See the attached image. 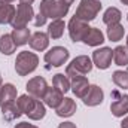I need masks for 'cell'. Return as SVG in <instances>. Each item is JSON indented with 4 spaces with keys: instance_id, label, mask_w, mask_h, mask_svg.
I'll use <instances>...</instances> for the list:
<instances>
[{
    "instance_id": "6da1fadb",
    "label": "cell",
    "mask_w": 128,
    "mask_h": 128,
    "mask_svg": "<svg viewBox=\"0 0 128 128\" xmlns=\"http://www.w3.org/2000/svg\"><path fill=\"white\" fill-rule=\"evenodd\" d=\"M68 9H70V6L64 4L58 0H42L40 4H39V12L46 20L51 18L52 21L54 20H61L63 16H66L68 14Z\"/></svg>"
},
{
    "instance_id": "7a4b0ae2",
    "label": "cell",
    "mask_w": 128,
    "mask_h": 128,
    "mask_svg": "<svg viewBox=\"0 0 128 128\" xmlns=\"http://www.w3.org/2000/svg\"><path fill=\"white\" fill-rule=\"evenodd\" d=\"M39 66V57L34 52L21 51L16 55L15 60V72L18 76H27L28 73H33Z\"/></svg>"
},
{
    "instance_id": "3957f363",
    "label": "cell",
    "mask_w": 128,
    "mask_h": 128,
    "mask_svg": "<svg viewBox=\"0 0 128 128\" xmlns=\"http://www.w3.org/2000/svg\"><path fill=\"white\" fill-rule=\"evenodd\" d=\"M101 10V2L100 0H80L74 16L90 22L92 20H96V16L98 15V12Z\"/></svg>"
},
{
    "instance_id": "277c9868",
    "label": "cell",
    "mask_w": 128,
    "mask_h": 128,
    "mask_svg": "<svg viewBox=\"0 0 128 128\" xmlns=\"http://www.w3.org/2000/svg\"><path fill=\"white\" fill-rule=\"evenodd\" d=\"M92 60L86 55H79L76 57L72 63L67 66L66 68V76L67 78H73V76H78V74H88L91 70H92Z\"/></svg>"
},
{
    "instance_id": "5b68a950",
    "label": "cell",
    "mask_w": 128,
    "mask_h": 128,
    "mask_svg": "<svg viewBox=\"0 0 128 128\" xmlns=\"http://www.w3.org/2000/svg\"><path fill=\"white\" fill-rule=\"evenodd\" d=\"M34 18V10H33L32 4H18L16 10H15V16L12 21V27L14 28H21V27H27V24Z\"/></svg>"
},
{
    "instance_id": "8992f818",
    "label": "cell",
    "mask_w": 128,
    "mask_h": 128,
    "mask_svg": "<svg viewBox=\"0 0 128 128\" xmlns=\"http://www.w3.org/2000/svg\"><path fill=\"white\" fill-rule=\"evenodd\" d=\"M67 28H68L70 39H72L73 42H82L84 37L86 36V33L90 32L91 27L88 26V22H85V21H82V20L73 16V18L68 21Z\"/></svg>"
},
{
    "instance_id": "52a82bcc",
    "label": "cell",
    "mask_w": 128,
    "mask_h": 128,
    "mask_svg": "<svg viewBox=\"0 0 128 128\" xmlns=\"http://www.w3.org/2000/svg\"><path fill=\"white\" fill-rule=\"evenodd\" d=\"M68 57H70V52L64 46H54V48H51L45 54V61L49 66L60 67V66L66 64V61L68 60Z\"/></svg>"
},
{
    "instance_id": "ba28073f",
    "label": "cell",
    "mask_w": 128,
    "mask_h": 128,
    "mask_svg": "<svg viewBox=\"0 0 128 128\" xmlns=\"http://www.w3.org/2000/svg\"><path fill=\"white\" fill-rule=\"evenodd\" d=\"M112 104H110V112L113 116L116 118H122L124 115L128 113V96L127 94H121L119 91H113L112 92Z\"/></svg>"
},
{
    "instance_id": "9c48e42d",
    "label": "cell",
    "mask_w": 128,
    "mask_h": 128,
    "mask_svg": "<svg viewBox=\"0 0 128 128\" xmlns=\"http://www.w3.org/2000/svg\"><path fill=\"white\" fill-rule=\"evenodd\" d=\"M27 94H30L32 97L34 98H37V100H42L45 94H46V91H48V82H46V79L45 78H42V76H36V78H33L30 79L28 82H27Z\"/></svg>"
},
{
    "instance_id": "30bf717a",
    "label": "cell",
    "mask_w": 128,
    "mask_h": 128,
    "mask_svg": "<svg viewBox=\"0 0 128 128\" xmlns=\"http://www.w3.org/2000/svg\"><path fill=\"white\" fill-rule=\"evenodd\" d=\"M112 60H113V51L107 46L96 49L92 52V64H96L100 70L109 68L112 64Z\"/></svg>"
},
{
    "instance_id": "8fae6325",
    "label": "cell",
    "mask_w": 128,
    "mask_h": 128,
    "mask_svg": "<svg viewBox=\"0 0 128 128\" xmlns=\"http://www.w3.org/2000/svg\"><path fill=\"white\" fill-rule=\"evenodd\" d=\"M70 90L73 91V94L78 98H84L90 90V82H88L86 76L78 74V76L70 78Z\"/></svg>"
},
{
    "instance_id": "7c38bea8",
    "label": "cell",
    "mask_w": 128,
    "mask_h": 128,
    "mask_svg": "<svg viewBox=\"0 0 128 128\" xmlns=\"http://www.w3.org/2000/svg\"><path fill=\"white\" fill-rule=\"evenodd\" d=\"M84 100V104L88 106V107H96L98 104L103 103L104 100V92L103 90L98 86V85H90V90L88 92L85 94V97L82 98Z\"/></svg>"
},
{
    "instance_id": "4fadbf2b",
    "label": "cell",
    "mask_w": 128,
    "mask_h": 128,
    "mask_svg": "<svg viewBox=\"0 0 128 128\" xmlns=\"http://www.w3.org/2000/svg\"><path fill=\"white\" fill-rule=\"evenodd\" d=\"M28 45L33 51H45L49 45V36L43 32H36L32 34L30 40H28Z\"/></svg>"
},
{
    "instance_id": "5bb4252c",
    "label": "cell",
    "mask_w": 128,
    "mask_h": 128,
    "mask_svg": "<svg viewBox=\"0 0 128 128\" xmlns=\"http://www.w3.org/2000/svg\"><path fill=\"white\" fill-rule=\"evenodd\" d=\"M63 98H64V94L60 90H57V88L54 86V88H48L46 94H45V97H43L42 100L45 101V106H48V107H51V109H57V107L61 104Z\"/></svg>"
},
{
    "instance_id": "9a60e30c",
    "label": "cell",
    "mask_w": 128,
    "mask_h": 128,
    "mask_svg": "<svg viewBox=\"0 0 128 128\" xmlns=\"http://www.w3.org/2000/svg\"><path fill=\"white\" fill-rule=\"evenodd\" d=\"M76 109H78V107H76L74 100L70 98V97H64L63 101H61V104L55 109V112H57V115H58L60 118H70V116L74 115Z\"/></svg>"
},
{
    "instance_id": "2e32d148",
    "label": "cell",
    "mask_w": 128,
    "mask_h": 128,
    "mask_svg": "<svg viewBox=\"0 0 128 128\" xmlns=\"http://www.w3.org/2000/svg\"><path fill=\"white\" fill-rule=\"evenodd\" d=\"M16 96H18V91H16V88L12 84L2 85V88H0V107L4 106V104H8V103L15 101Z\"/></svg>"
},
{
    "instance_id": "e0dca14e",
    "label": "cell",
    "mask_w": 128,
    "mask_h": 128,
    "mask_svg": "<svg viewBox=\"0 0 128 128\" xmlns=\"http://www.w3.org/2000/svg\"><path fill=\"white\" fill-rule=\"evenodd\" d=\"M85 45L88 46H100L104 43V34L101 33L100 28H96V27H91L90 32L86 33V36L84 37L82 40Z\"/></svg>"
},
{
    "instance_id": "ac0fdd59",
    "label": "cell",
    "mask_w": 128,
    "mask_h": 128,
    "mask_svg": "<svg viewBox=\"0 0 128 128\" xmlns=\"http://www.w3.org/2000/svg\"><path fill=\"white\" fill-rule=\"evenodd\" d=\"M36 101H37V98L32 97L30 94H22V96L18 97V100H16V106L20 107L21 113L28 115V113L33 110V107H34Z\"/></svg>"
},
{
    "instance_id": "d6986e66",
    "label": "cell",
    "mask_w": 128,
    "mask_h": 128,
    "mask_svg": "<svg viewBox=\"0 0 128 128\" xmlns=\"http://www.w3.org/2000/svg\"><path fill=\"white\" fill-rule=\"evenodd\" d=\"M14 42L16 46H22V45H27L30 37H32V33H30V28L27 27H21V28H14V32L10 33Z\"/></svg>"
},
{
    "instance_id": "ffe728a7",
    "label": "cell",
    "mask_w": 128,
    "mask_h": 128,
    "mask_svg": "<svg viewBox=\"0 0 128 128\" xmlns=\"http://www.w3.org/2000/svg\"><path fill=\"white\" fill-rule=\"evenodd\" d=\"M2 115H3V118L6 119V121H15V119H18L22 113H21V110H20V107L16 106V103L15 101H12V103H8V104H4V106H2Z\"/></svg>"
},
{
    "instance_id": "44dd1931",
    "label": "cell",
    "mask_w": 128,
    "mask_h": 128,
    "mask_svg": "<svg viewBox=\"0 0 128 128\" xmlns=\"http://www.w3.org/2000/svg\"><path fill=\"white\" fill-rule=\"evenodd\" d=\"M15 10L16 9L10 3H0V24H12Z\"/></svg>"
},
{
    "instance_id": "7402d4cb",
    "label": "cell",
    "mask_w": 128,
    "mask_h": 128,
    "mask_svg": "<svg viewBox=\"0 0 128 128\" xmlns=\"http://www.w3.org/2000/svg\"><path fill=\"white\" fill-rule=\"evenodd\" d=\"M121 18H122L121 10H119L118 8H113V6H112V8H107V9L104 10V14H103V22H104L106 26L119 24Z\"/></svg>"
},
{
    "instance_id": "603a6c76",
    "label": "cell",
    "mask_w": 128,
    "mask_h": 128,
    "mask_svg": "<svg viewBox=\"0 0 128 128\" xmlns=\"http://www.w3.org/2000/svg\"><path fill=\"white\" fill-rule=\"evenodd\" d=\"M16 51V45L10 34H3L0 37V52L3 55H12Z\"/></svg>"
},
{
    "instance_id": "cb8c5ba5",
    "label": "cell",
    "mask_w": 128,
    "mask_h": 128,
    "mask_svg": "<svg viewBox=\"0 0 128 128\" xmlns=\"http://www.w3.org/2000/svg\"><path fill=\"white\" fill-rule=\"evenodd\" d=\"M64 30H66V22L63 20H54L48 26V36L52 39H60V37H63Z\"/></svg>"
},
{
    "instance_id": "d4e9b609",
    "label": "cell",
    "mask_w": 128,
    "mask_h": 128,
    "mask_svg": "<svg viewBox=\"0 0 128 128\" xmlns=\"http://www.w3.org/2000/svg\"><path fill=\"white\" fill-rule=\"evenodd\" d=\"M106 34L110 42H119V40H122V37L125 34V28L121 24H112V26H107Z\"/></svg>"
},
{
    "instance_id": "484cf974",
    "label": "cell",
    "mask_w": 128,
    "mask_h": 128,
    "mask_svg": "<svg viewBox=\"0 0 128 128\" xmlns=\"http://www.w3.org/2000/svg\"><path fill=\"white\" fill-rule=\"evenodd\" d=\"M113 61L116 66H128V48L127 46H116L113 49Z\"/></svg>"
},
{
    "instance_id": "4316f807",
    "label": "cell",
    "mask_w": 128,
    "mask_h": 128,
    "mask_svg": "<svg viewBox=\"0 0 128 128\" xmlns=\"http://www.w3.org/2000/svg\"><path fill=\"white\" fill-rule=\"evenodd\" d=\"M52 85H54L57 90H60L63 94H66L67 91H70V79H68L66 74H63V73H57V74L54 76Z\"/></svg>"
},
{
    "instance_id": "83f0119b",
    "label": "cell",
    "mask_w": 128,
    "mask_h": 128,
    "mask_svg": "<svg viewBox=\"0 0 128 128\" xmlns=\"http://www.w3.org/2000/svg\"><path fill=\"white\" fill-rule=\"evenodd\" d=\"M112 80H113V84H115L118 88H121V90H128V72H124V70H116V72H113Z\"/></svg>"
},
{
    "instance_id": "f1b7e54d",
    "label": "cell",
    "mask_w": 128,
    "mask_h": 128,
    "mask_svg": "<svg viewBox=\"0 0 128 128\" xmlns=\"http://www.w3.org/2000/svg\"><path fill=\"white\" fill-rule=\"evenodd\" d=\"M45 115H46V106H45L40 100H37L36 104H34V107H33V110L27 115V116H28L32 121H40V119L45 118Z\"/></svg>"
},
{
    "instance_id": "f546056e",
    "label": "cell",
    "mask_w": 128,
    "mask_h": 128,
    "mask_svg": "<svg viewBox=\"0 0 128 128\" xmlns=\"http://www.w3.org/2000/svg\"><path fill=\"white\" fill-rule=\"evenodd\" d=\"M45 22H46V18L39 12L37 15H34V26L36 27H42V26H45Z\"/></svg>"
},
{
    "instance_id": "4dcf8cb0",
    "label": "cell",
    "mask_w": 128,
    "mask_h": 128,
    "mask_svg": "<svg viewBox=\"0 0 128 128\" xmlns=\"http://www.w3.org/2000/svg\"><path fill=\"white\" fill-rule=\"evenodd\" d=\"M58 128H78L76 127V124L74 122H70V121H67V122H63V124H60Z\"/></svg>"
},
{
    "instance_id": "1f68e13d",
    "label": "cell",
    "mask_w": 128,
    "mask_h": 128,
    "mask_svg": "<svg viewBox=\"0 0 128 128\" xmlns=\"http://www.w3.org/2000/svg\"><path fill=\"white\" fill-rule=\"evenodd\" d=\"M15 128H37L36 125H32V124H28V122H20V124H16Z\"/></svg>"
},
{
    "instance_id": "d6a6232c",
    "label": "cell",
    "mask_w": 128,
    "mask_h": 128,
    "mask_svg": "<svg viewBox=\"0 0 128 128\" xmlns=\"http://www.w3.org/2000/svg\"><path fill=\"white\" fill-rule=\"evenodd\" d=\"M121 128H128V116L124 118V121L121 122Z\"/></svg>"
},
{
    "instance_id": "836d02e7",
    "label": "cell",
    "mask_w": 128,
    "mask_h": 128,
    "mask_svg": "<svg viewBox=\"0 0 128 128\" xmlns=\"http://www.w3.org/2000/svg\"><path fill=\"white\" fill-rule=\"evenodd\" d=\"M34 0H20V4H32Z\"/></svg>"
},
{
    "instance_id": "e575fe53",
    "label": "cell",
    "mask_w": 128,
    "mask_h": 128,
    "mask_svg": "<svg viewBox=\"0 0 128 128\" xmlns=\"http://www.w3.org/2000/svg\"><path fill=\"white\" fill-rule=\"evenodd\" d=\"M58 2H61V3H64V4H67V6H70L74 0H58Z\"/></svg>"
},
{
    "instance_id": "d590c367",
    "label": "cell",
    "mask_w": 128,
    "mask_h": 128,
    "mask_svg": "<svg viewBox=\"0 0 128 128\" xmlns=\"http://www.w3.org/2000/svg\"><path fill=\"white\" fill-rule=\"evenodd\" d=\"M14 0H0V3H12Z\"/></svg>"
},
{
    "instance_id": "8d00e7d4",
    "label": "cell",
    "mask_w": 128,
    "mask_h": 128,
    "mask_svg": "<svg viewBox=\"0 0 128 128\" xmlns=\"http://www.w3.org/2000/svg\"><path fill=\"white\" fill-rule=\"evenodd\" d=\"M121 3H122V4H127V6H128V0H121Z\"/></svg>"
},
{
    "instance_id": "74e56055",
    "label": "cell",
    "mask_w": 128,
    "mask_h": 128,
    "mask_svg": "<svg viewBox=\"0 0 128 128\" xmlns=\"http://www.w3.org/2000/svg\"><path fill=\"white\" fill-rule=\"evenodd\" d=\"M2 85H3V79H2V74H0V88H2Z\"/></svg>"
},
{
    "instance_id": "f35d334b",
    "label": "cell",
    "mask_w": 128,
    "mask_h": 128,
    "mask_svg": "<svg viewBox=\"0 0 128 128\" xmlns=\"http://www.w3.org/2000/svg\"><path fill=\"white\" fill-rule=\"evenodd\" d=\"M125 46H127V48H128V36H127V45H125Z\"/></svg>"
},
{
    "instance_id": "ab89813d",
    "label": "cell",
    "mask_w": 128,
    "mask_h": 128,
    "mask_svg": "<svg viewBox=\"0 0 128 128\" xmlns=\"http://www.w3.org/2000/svg\"><path fill=\"white\" fill-rule=\"evenodd\" d=\"M127 21H128V15H127Z\"/></svg>"
}]
</instances>
